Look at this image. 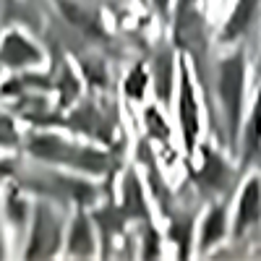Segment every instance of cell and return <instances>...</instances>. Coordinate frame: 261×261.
Wrapping results in <instances>:
<instances>
[{"mask_svg": "<svg viewBox=\"0 0 261 261\" xmlns=\"http://www.w3.org/2000/svg\"><path fill=\"white\" fill-rule=\"evenodd\" d=\"M222 235V209H217L212 217H209V222H206V227H204V248L212 243V238L217 241V238Z\"/></svg>", "mask_w": 261, "mask_h": 261, "instance_id": "cell-6", "label": "cell"}, {"mask_svg": "<svg viewBox=\"0 0 261 261\" xmlns=\"http://www.w3.org/2000/svg\"><path fill=\"white\" fill-rule=\"evenodd\" d=\"M258 141H261V94L256 99V110H253V118L248 125V141H246L248 157H253V151H258Z\"/></svg>", "mask_w": 261, "mask_h": 261, "instance_id": "cell-5", "label": "cell"}, {"mask_svg": "<svg viewBox=\"0 0 261 261\" xmlns=\"http://www.w3.org/2000/svg\"><path fill=\"white\" fill-rule=\"evenodd\" d=\"M253 6H256V0H238V8H235V13L230 18V27H227V37L241 34L248 27V21L253 16Z\"/></svg>", "mask_w": 261, "mask_h": 261, "instance_id": "cell-4", "label": "cell"}, {"mask_svg": "<svg viewBox=\"0 0 261 261\" xmlns=\"http://www.w3.org/2000/svg\"><path fill=\"white\" fill-rule=\"evenodd\" d=\"M144 84H146V76H144V71H141V68H136V71H134V76H130V79H128V84H125V86H128V94H134V97L139 99V97L144 94Z\"/></svg>", "mask_w": 261, "mask_h": 261, "instance_id": "cell-7", "label": "cell"}, {"mask_svg": "<svg viewBox=\"0 0 261 261\" xmlns=\"http://www.w3.org/2000/svg\"><path fill=\"white\" fill-rule=\"evenodd\" d=\"M222 99H225V113L230 130H238V120H241V99H243V55L238 53L222 65Z\"/></svg>", "mask_w": 261, "mask_h": 261, "instance_id": "cell-1", "label": "cell"}, {"mask_svg": "<svg viewBox=\"0 0 261 261\" xmlns=\"http://www.w3.org/2000/svg\"><path fill=\"white\" fill-rule=\"evenodd\" d=\"M258 212H261V186H258V180H251V183L246 186V193H243L235 230L243 232V227H246L248 222H256V220H258Z\"/></svg>", "mask_w": 261, "mask_h": 261, "instance_id": "cell-3", "label": "cell"}, {"mask_svg": "<svg viewBox=\"0 0 261 261\" xmlns=\"http://www.w3.org/2000/svg\"><path fill=\"white\" fill-rule=\"evenodd\" d=\"M180 118H183V136H186V146L193 149L196 134H199V118H196V102L191 94V84H188V73L183 71V97H180Z\"/></svg>", "mask_w": 261, "mask_h": 261, "instance_id": "cell-2", "label": "cell"}]
</instances>
